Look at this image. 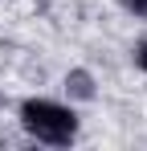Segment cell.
I'll list each match as a JSON object with an SVG mask.
<instances>
[{
    "instance_id": "1",
    "label": "cell",
    "mask_w": 147,
    "mask_h": 151,
    "mask_svg": "<svg viewBox=\"0 0 147 151\" xmlns=\"http://www.w3.org/2000/svg\"><path fill=\"white\" fill-rule=\"evenodd\" d=\"M21 127L37 143H49V147H66V143L78 139V114L61 102H49V98L21 102Z\"/></svg>"
},
{
    "instance_id": "2",
    "label": "cell",
    "mask_w": 147,
    "mask_h": 151,
    "mask_svg": "<svg viewBox=\"0 0 147 151\" xmlns=\"http://www.w3.org/2000/svg\"><path fill=\"white\" fill-rule=\"evenodd\" d=\"M66 86H74V94H78V98H90V94H94L86 74H70V78H66Z\"/></svg>"
},
{
    "instance_id": "3",
    "label": "cell",
    "mask_w": 147,
    "mask_h": 151,
    "mask_svg": "<svg viewBox=\"0 0 147 151\" xmlns=\"http://www.w3.org/2000/svg\"><path fill=\"white\" fill-rule=\"evenodd\" d=\"M122 4H127L135 17H147V0H122Z\"/></svg>"
},
{
    "instance_id": "4",
    "label": "cell",
    "mask_w": 147,
    "mask_h": 151,
    "mask_svg": "<svg viewBox=\"0 0 147 151\" xmlns=\"http://www.w3.org/2000/svg\"><path fill=\"white\" fill-rule=\"evenodd\" d=\"M135 61L143 65V74H147V41H143V45H139V49H135Z\"/></svg>"
}]
</instances>
